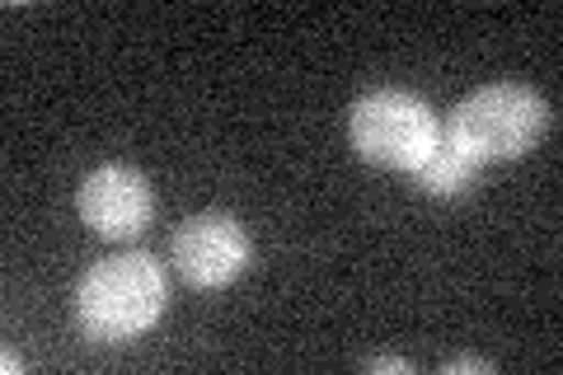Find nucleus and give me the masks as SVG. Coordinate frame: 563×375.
Instances as JSON below:
<instances>
[{
	"label": "nucleus",
	"mask_w": 563,
	"mask_h": 375,
	"mask_svg": "<svg viewBox=\"0 0 563 375\" xmlns=\"http://www.w3.org/2000/svg\"><path fill=\"white\" fill-rule=\"evenodd\" d=\"M347 141L366 165L413 174L442 141V118L432 103L399 85H380L347 109Z\"/></svg>",
	"instance_id": "nucleus-3"
},
{
	"label": "nucleus",
	"mask_w": 563,
	"mask_h": 375,
	"mask_svg": "<svg viewBox=\"0 0 563 375\" xmlns=\"http://www.w3.org/2000/svg\"><path fill=\"white\" fill-rule=\"evenodd\" d=\"M76 207H80V221L90 225L95 235L136 240L155 217V192H151V178L136 165L113 159V165H99V169L85 174Z\"/></svg>",
	"instance_id": "nucleus-5"
},
{
	"label": "nucleus",
	"mask_w": 563,
	"mask_h": 375,
	"mask_svg": "<svg viewBox=\"0 0 563 375\" xmlns=\"http://www.w3.org/2000/svg\"><path fill=\"white\" fill-rule=\"evenodd\" d=\"M169 306L165 267L151 254H113L99 258L76 287V319L99 343H128V338L161 324Z\"/></svg>",
	"instance_id": "nucleus-1"
},
{
	"label": "nucleus",
	"mask_w": 563,
	"mask_h": 375,
	"mask_svg": "<svg viewBox=\"0 0 563 375\" xmlns=\"http://www.w3.org/2000/svg\"><path fill=\"white\" fill-rule=\"evenodd\" d=\"M442 132L461 146L474 165L531 155L550 132V99L536 85L498 80L465 95L442 122Z\"/></svg>",
	"instance_id": "nucleus-2"
},
{
	"label": "nucleus",
	"mask_w": 563,
	"mask_h": 375,
	"mask_svg": "<svg viewBox=\"0 0 563 375\" xmlns=\"http://www.w3.org/2000/svg\"><path fill=\"white\" fill-rule=\"evenodd\" d=\"M413 178H418V188L428 192V198H461L474 178H479V165H474V159L442 132V141L428 151V159L413 169Z\"/></svg>",
	"instance_id": "nucleus-6"
},
{
	"label": "nucleus",
	"mask_w": 563,
	"mask_h": 375,
	"mask_svg": "<svg viewBox=\"0 0 563 375\" xmlns=\"http://www.w3.org/2000/svg\"><path fill=\"white\" fill-rule=\"evenodd\" d=\"M250 254H254L250 230H244L231 211H198V217H188L169 240L174 273L198 291L231 287L244 267H250Z\"/></svg>",
	"instance_id": "nucleus-4"
},
{
	"label": "nucleus",
	"mask_w": 563,
	"mask_h": 375,
	"mask_svg": "<svg viewBox=\"0 0 563 375\" xmlns=\"http://www.w3.org/2000/svg\"><path fill=\"white\" fill-rule=\"evenodd\" d=\"M362 371H399V375H413V362H409V356H390V352H385V356H366Z\"/></svg>",
	"instance_id": "nucleus-7"
},
{
	"label": "nucleus",
	"mask_w": 563,
	"mask_h": 375,
	"mask_svg": "<svg viewBox=\"0 0 563 375\" xmlns=\"http://www.w3.org/2000/svg\"><path fill=\"white\" fill-rule=\"evenodd\" d=\"M461 371H484L488 375V371H498V366H493L488 356H470V352L465 356H451V362L442 366V375H461Z\"/></svg>",
	"instance_id": "nucleus-8"
}]
</instances>
